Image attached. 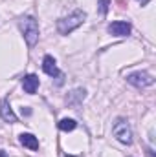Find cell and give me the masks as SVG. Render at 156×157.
Instances as JSON below:
<instances>
[{
  "label": "cell",
  "instance_id": "obj_3",
  "mask_svg": "<svg viewBox=\"0 0 156 157\" xmlns=\"http://www.w3.org/2000/svg\"><path fill=\"white\" fill-rule=\"evenodd\" d=\"M112 133L123 144H130L132 143V132H130V126H129V122L125 119H117L114 128H112Z\"/></svg>",
  "mask_w": 156,
  "mask_h": 157
},
{
  "label": "cell",
  "instance_id": "obj_12",
  "mask_svg": "<svg viewBox=\"0 0 156 157\" xmlns=\"http://www.w3.org/2000/svg\"><path fill=\"white\" fill-rule=\"evenodd\" d=\"M99 13L101 15H107V11H109V7H110V0H99Z\"/></svg>",
  "mask_w": 156,
  "mask_h": 157
},
{
  "label": "cell",
  "instance_id": "obj_5",
  "mask_svg": "<svg viewBox=\"0 0 156 157\" xmlns=\"http://www.w3.org/2000/svg\"><path fill=\"white\" fill-rule=\"evenodd\" d=\"M109 33L116 35V37H127L130 33V24L129 22H121V20L112 22V24H109Z\"/></svg>",
  "mask_w": 156,
  "mask_h": 157
},
{
  "label": "cell",
  "instance_id": "obj_1",
  "mask_svg": "<svg viewBox=\"0 0 156 157\" xmlns=\"http://www.w3.org/2000/svg\"><path fill=\"white\" fill-rule=\"evenodd\" d=\"M84 18H86V13L81 11V9H76L70 17L61 18V20L57 22V29H59L61 35H68V33H72L76 28H79V26L84 22Z\"/></svg>",
  "mask_w": 156,
  "mask_h": 157
},
{
  "label": "cell",
  "instance_id": "obj_10",
  "mask_svg": "<svg viewBox=\"0 0 156 157\" xmlns=\"http://www.w3.org/2000/svg\"><path fill=\"white\" fill-rule=\"evenodd\" d=\"M84 93H86L84 90H76V91H72V93L66 97V102H68L70 106H76L79 101H83V99H84Z\"/></svg>",
  "mask_w": 156,
  "mask_h": 157
},
{
  "label": "cell",
  "instance_id": "obj_2",
  "mask_svg": "<svg viewBox=\"0 0 156 157\" xmlns=\"http://www.w3.org/2000/svg\"><path fill=\"white\" fill-rule=\"evenodd\" d=\"M20 29L24 33V39L28 42V46H35L37 40H39V24L33 17H24L20 20Z\"/></svg>",
  "mask_w": 156,
  "mask_h": 157
},
{
  "label": "cell",
  "instance_id": "obj_6",
  "mask_svg": "<svg viewBox=\"0 0 156 157\" xmlns=\"http://www.w3.org/2000/svg\"><path fill=\"white\" fill-rule=\"evenodd\" d=\"M42 70H44V73L50 75V77H59V75H61L59 70H57L55 59H53L51 55H46V57L42 59Z\"/></svg>",
  "mask_w": 156,
  "mask_h": 157
},
{
  "label": "cell",
  "instance_id": "obj_13",
  "mask_svg": "<svg viewBox=\"0 0 156 157\" xmlns=\"http://www.w3.org/2000/svg\"><path fill=\"white\" fill-rule=\"evenodd\" d=\"M147 155H149V157H154V154H153V150H151V148L147 150Z\"/></svg>",
  "mask_w": 156,
  "mask_h": 157
},
{
  "label": "cell",
  "instance_id": "obj_4",
  "mask_svg": "<svg viewBox=\"0 0 156 157\" xmlns=\"http://www.w3.org/2000/svg\"><path fill=\"white\" fill-rule=\"evenodd\" d=\"M127 82L136 86V88H145V86H151L154 82L153 75H149L147 71H136V73H130L127 77Z\"/></svg>",
  "mask_w": 156,
  "mask_h": 157
},
{
  "label": "cell",
  "instance_id": "obj_9",
  "mask_svg": "<svg viewBox=\"0 0 156 157\" xmlns=\"http://www.w3.org/2000/svg\"><path fill=\"white\" fill-rule=\"evenodd\" d=\"M20 144H24V146L30 148V150H39V141H37V137L31 135V133H22V135H20Z\"/></svg>",
  "mask_w": 156,
  "mask_h": 157
},
{
  "label": "cell",
  "instance_id": "obj_8",
  "mask_svg": "<svg viewBox=\"0 0 156 157\" xmlns=\"http://www.w3.org/2000/svg\"><path fill=\"white\" fill-rule=\"evenodd\" d=\"M22 88H24V91L26 93H35L37 91V88H39V77L37 75H28V77L22 78Z\"/></svg>",
  "mask_w": 156,
  "mask_h": 157
},
{
  "label": "cell",
  "instance_id": "obj_7",
  "mask_svg": "<svg viewBox=\"0 0 156 157\" xmlns=\"http://www.w3.org/2000/svg\"><path fill=\"white\" fill-rule=\"evenodd\" d=\"M0 115H2V119H4L6 122H17V115L13 113L11 106H9V102H7L6 99L0 101Z\"/></svg>",
  "mask_w": 156,
  "mask_h": 157
},
{
  "label": "cell",
  "instance_id": "obj_11",
  "mask_svg": "<svg viewBox=\"0 0 156 157\" xmlns=\"http://www.w3.org/2000/svg\"><path fill=\"white\" fill-rule=\"evenodd\" d=\"M76 126H77V122H76L74 119H63V121L59 122V128H61L63 132H72V130H76Z\"/></svg>",
  "mask_w": 156,
  "mask_h": 157
},
{
  "label": "cell",
  "instance_id": "obj_14",
  "mask_svg": "<svg viewBox=\"0 0 156 157\" xmlns=\"http://www.w3.org/2000/svg\"><path fill=\"white\" fill-rule=\"evenodd\" d=\"M0 157H7V154H6V152H2V150H0Z\"/></svg>",
  "mask_w": 156,
  "mask_h": 157
},
{
  "label": "cell",
  "instance_id": "obj_15",
  "mask_svg": "<svg viewBox=\"0 0 156 157\" xmlns=\"http://www.w3.org/2000/svg\"><path fill=\"white\" fill-rule=\"evenodd\" d=\"M64 157H70V155H64Z\"/></svg>",
  "mask_w": 156,
  "mask_h": 157
}]
</instances>
